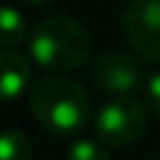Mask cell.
<instances>
[{
	"instance_id": "obj_1",
	"label": "cell",
	"mask_w": 160,
	"mask_h": 160,
	"mask_svg": "<svg viewBox=\"0 0 160 160\" xmlns=\"http://www.w3.org/2000/svg\"><path fill=\"white\" fill-rule=\"evenodd\" d=\"M31 111L47 132L57 137H73L90 120V99L73 80L45 75L31 87Z\"/></svg>"
},
{
	"instance_id": "obj_2",
	"label": "cell",
	"mask_w": 160,
	"mask_h": 160,
	"mask_svg": "<svg viewBox=\"0 0 160 160\" xmlns=\"http://www.w3.org/2000/svg\"><path fill=\"white\" fill-rule=\"evenodd\" d=\"M28 50L35 64L42 68L73 71L87 61L92 38L75 19L47 17L31 31Z\"/></svg>"
},
{
	"instance_id": "obj_3",
	"label": "cell",
	"mask_w": 160,
	"mask_h": 160,
	"mask_svg": "<svg viewBox=\"0 0 160 160\" xmlns=\"http://www.w3.org/2000/svg\"><path fill=\"white\" fill-rule=\"evenodd\" d=\"M146 127V108L134 97H118L99 111L94 130L104 144L127 146L141 137Z\"/></svg>"
},
{
	"instance_id": "obj_4",
	"label": "cell",
	"mask_w": 160,
	"mask_h": 160,
	"mask_svg": "<svg viewBox=\"0 0 160 160\" xmlns=\"http://www.w3.org/2000/svg\"><path fill=\"white\" fill-rule=\"evenodd\" d=\"M122 26L139 54L160 59V0H132L125 10Z\"/></svg>"
},
{
	"instance_id": "obj_5",
	"label": "cell",
	"mask_w": 160,
	"mask_h": 160,
	"mask_svg": "<svg viewBox=\"0 0 160 160\" xmlns=\"http://www.w3.org/2000/svg\"><path fill=\"white\" fill-rule=\"evenodd\" d=\"M141 71L134 57L125 52H111L101 57L92 68V82L104 92L113 94H125L139 85Z\"/></svg>"
},
{
	"instance_id": "obj_6",
	"label": "cell",
	"mask_w": 160,
	"mask_h": 160,
	"mask_svg": "<svg viewBox=\"0 0 160 160\" xmlns=\"http://www.w3.org/2000/svg\"><path fill=\"white\" fill-rule=\"evenodd\" d=\"M31 80V64L14 50L0 52V101H10L26 90Z\"/></svg>"
},
{
	"instance_id": "obj_7",
	"label": "cell",
	"mask_w": 160,
	"mask_h": 160,
	"mask_svg": "<svg viewBox=\"0 0 160 160\" xmlns=\"http://www.w3.org/2000/svg\"><path fill=\"white\" fill-rule=\"evenodd\" d=\"M26 38V21L21 12L0 5V47H14Z\"/></svg>"
},
{
	"instance_id": "obj_8",
	"label": "cell",
	"mask_w": 160,
	"mask_h": 160,
	"mask_svg": "<svg viewBox=\"0 0 160 160\" xmlns=\"http://www.w3.org/2000/svg\"><path fill=\"white\" fill-rule=\"evenodd\" d=\"M33 146L28 137L19 130H7L0 134V160H31Z\"/></svg>"
},
{
	"instance_id": "obj_9",
	"label": "cell",
	"mask_w": 160,
	"mask_h": 160,
	"mask_svg": "<svg viewBox=\"0 0 160 160\" xmlns=\"http://www.w3.org/2000/svg\"><path fill=\"white\" fill-rule=\"evenodd\" d=\"M66 160H111L104 146H99L92 139H78L68 146Z\"/></svg>"
},
{
	"instance_id": "obj_10",
	"label": "cell",
	"mask_w": 160,
	"mask_h": 160,
	"mask_svg": "<svg viewBox=\"0 0 160 160\" xmlns=\"http://www.w3.org/2000/svg\"><path fill=\"white\" fill-rule=\"evenodd\" d=\"M146 97H148V106L155 115H160V73H153L146 85Z\"/></svg>"
},
{
	"instance_id": "obj_11",
	"label": "cell",
	"mask_w": 160,
	"mask_h": 160,
	"mask_svg": "<svg viewBox=\"0 0 160 160\" xmlns=\"http://www.w3.org/2000/svg\"><path fill=\"white\" fill-rule=\"evenodd\" d=\"M21 2H26V5H45L50 0H21Z\"/></svg>"
}]
</instances>
